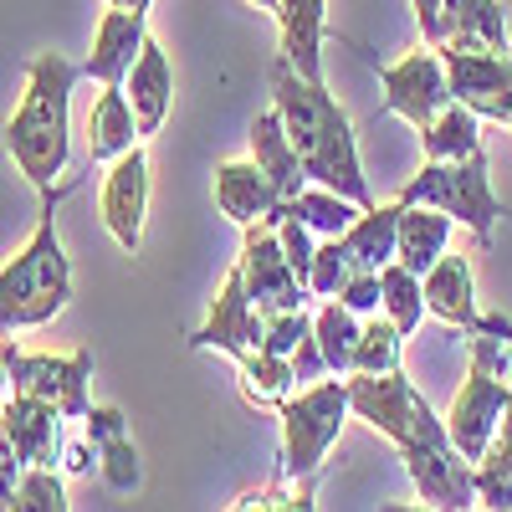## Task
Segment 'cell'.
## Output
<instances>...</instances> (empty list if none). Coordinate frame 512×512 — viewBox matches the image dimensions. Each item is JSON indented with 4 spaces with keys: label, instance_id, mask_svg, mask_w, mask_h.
Here are the masks:
<instances>
[{
    "label": "cell",
    "instance_id": "obj_1",
    "mask_svg": "<svg viewBox=\"0 0 512 512\" xmlns=\"http://www.w3.org/2000/svg\"><path fill=\"white\" fill-rule=\"evenodd\" d=\"M272 108L282 113V128L303 159V175L313 185H328L344 200H354L359 210L374 205L369 180H364V164H359V139H354V123L349 113L328 98L323 82L297 77V67L282 57L272 67Z\"/></svg>",
    "mask_w": 512,
    "mask_h": 512
},
{
    "label": "cell",
    "instance_id": "obj_2",
    "mask_svg": "<svg viewBox=\"0 0 512 512\" xmlns=\"http://www.w3.org/2000/svg\"><path fill=\"white\" fill-rule=\"evenodd\" d=\"M82 67H72L62 52H36L26 67V93L21 108L6 123V154L16 159V169L36 185L52 190L57 175L72 159V88H77Z\"/></svg>",
    "mask_w": 512,
    "mask_h": 512
},
{
    "label": "cell",
    "instance_id": "obj_3",
    "mask_svg": "<svg viewBox=\"0 0 512 512\" xmlns=\"http://www.w3.org/2000/svg\"><path fill=\"white\" fill-rule=\"evenodd\" d=\"M41 226L36 236L0 267V333H21L52 323L72 303V262L57 236V200L62 190H41Z\"/></svg>",
    "mask_w": 512,
    "mask_h": 512
},
{
    "label": "cell",
    "instance_id": "obj_4",
    "mask_svg": "<svg viewBox=\"0 0 512 512\" xmlns=\"http://www.w3.org/2000/svg\"><path fill=\"white\" fill-rule=\"evenodd\" d=\"M349 425V384L344 374H323L318 384H303L282 400V472L292 482H313L333 441Z\"/></svg>",
    "mask_w": 512,
    "mask_h": 512
},
{
    "label": "cell",
    "instance_id": "obj_5",
    "mask_svg": "<svg viewBox=\"0 0 512 512\" xmlns=\"http://www.w3.org/2000/svg\"><path fill=\"white\" fill-rule=\"evenodd\" d=\"M405 205H436L451 221H461L477 236V246L492 241L497 221H502V200L492 195L487 180V154H466V159H425V169L400 190Z\"/></svg>",
    "mask_w": 512,
    "mask_h": 512
},
{
    "label": "cell",
    "instance_id": "obj_6",
    "mask_svg": "<svg viewBox=\"0 0 512 512\" xmlns=\"http://www.w3.org/2000/svg\"><path fill=\"white\" fill-rule=\"evenodd\" d=\"M395 451H400V461H405V472H410L425 507H441V512L477 507V472H472V461L451 446L446 420L431 405H420L410 436Z\"/></svg>",
    "mask_w": 512,
    "mask_h": 512
},
{
    "label": "cell",
    "instance_id": "obj_7",
    "mask_svg": "<svg viewBox=\"0 0 512 512\" xmlns=\"http://www.w3.org/2000/svg\"><path fill=\"white\" fill-rule=\"evenodd\" d=\"M502 369H507V364H502L497 333L472 328V374H466L461 395H456V405H451V415H446L451 446L472 461V466L482 461V451H487V441H492V431H497L502 410L512 405V390H507Z\"/></svg>",
    "mask_w": 512,
    "mask_h": 512
},
{
    "label": "cell",
    "instance_id": "obj_8",
    "mask_svg": "<svg viewBox=\"0 0 512 512\" xmlns=\"http://www.w3.org/2000/svg\"><path fill=\"white\" fill-rule=\"evenodd\" d=\"M6 359L11 390L36 395L62 410V420H82L88 415V384H93V354L72 349V354H21L16 344H0Z\"/></svg>",
    "mask_w": 512,
    "mask_h": 512
},
{
    "label": "cell",
    "instance_id": "obj_9",
    "mask_svg": "<svg viewBox=\"0 0 512 512\" xmlns=\"http://www.w3.org/2000/svg\"><path fill=\"white\" fill-rule=\"evenodd\" d=\"M236 272H241V282H246V297H251L256 313H282V308H308V303H313L308 282L287 267L282 241H277V221H272V216L246 226Z\"/></svg>",
    "mask_w": 512,
    "mask_h": 512
},
{
    "label": "cell",
    "instance_id": "obj_10",
    "mask_svg": "<svg viewBox=\"0 0 512 512\" xmlns=\"http://www.w3.org/2000/svg\"><path fill=\"white\" fill-rule=\"evenodd\" d=\"M446 62L451 98L466 103L477 118H512V52H472V47H436Z\"/></svg>",
    "mask_w": 512,
    "mask_h": 512
},
{
    "label": "cell",
    "instance_id": "obj_11",
    "mask_svg": "<svg viewBox=\"0 0 512 512\" xmlns=\"http://www.w3.org/2000/svg\"><path fill=\"white\" fill-rule=\"evenodd\" d=\"M379 82H384V113L405 118L415 134L425 123H436V113L451 103V82H446V62L436 47L425 52H410L405 62H390L379 67Z\"/></svg>",
    "mask_w": 512,
    "mask_h": 512
},
{
    "label": "cell",
    "instance_id": "obj_12",
    "mask_svg": "<svg viewBox=\"0 0 512 512\" xmlns=\"http://www.w3.org/2000/svg\"><path fill=\"white\" fill-rule=\"evenodd\" d=\"M98 216L108 226V236L118 241L123 256H139L144 246V216H149V154L144 144H134L128 154H118L108 164V180L98 195Z\"/></svg>",
    "mask_w": 512,
    "mask_h": 512
},
{
    "label": "cell",
    "instance_id": "obj_13",
    "mask_svg": "<svg viewBox=\"0 0 512 512\" xmlns=\"http://www.w3.org/2000/svg\"><path fill=\"white\" fill-rule=\"evenodd\" d=\"M344 384H349V415L374 425V431L384 441H395V446L410 436V425H415L425 395L405 379V369H390V374H344Z\"/></svg>",
    "mask_w": 512,
    "mask_h": 512
},
{
    "label": "cell",
    "instance_id": "obj_14",
    "mask_svg": "<svg viewBox=\"0 0 512 512\" xmlns=\"http://www.w3.org/2000/svg\"><path fill=\"white\" fill-rule=\"evenodd\" d=\"M62 446V410L11 390V400L0 405V451H11L21 466H57Z\"/></svg>",
    "mask_w": 512,
    "mask_h": 512
},
{
    "label": "cell",
    "instance_id": "obj_15",
    "mask_svg": "<svg viewBox=\"0 0 512 512\" xmlns=\"http://www.w3.org/2000/svg\"><path fill=\"white\" fill-rule=\"evenodd\" d=\"M190 344H195V349H221V354H231L236 364H241L246 354L262 349V313L251 308L241 272H231V277H226L221 297L210 303V318L190 333Z\"/></svg>",
    "mask_w": 512,
    "mask_h": 512
},
{
    "label": "cell",
    "instance_id": "obj_16",
    "mask_svg": "<svg viewBox=\"0 0 512 512\" xmlns=\"http://www.w3.org/2000/svg\"><path fill=\"white\" fill-rule=\"evenodd\" d=\"M123 93H128V108H134L139 139H154L169 118V103H175V72H169V57H164L159 41L144 36L134 67L123 77Z\"/></svg>",
    "mask_w": 512,
    "mask_h": 512
},
{
    "label": "cell",
    "instance_id": "obj_17",
    "mask_svg": "<svg viewBox=\"0 0 512 512\" xmlns=\"http://www.w3.org/2000/svg\"><path fill=\"white\" fill-rule=\"evenodd\" d=\"M144 11H118L108 6L98 31H93V52L88 62H82V72H88L93 82H103V88H123V77L128 67H134L139 47H144Z\"/></svg>",
    "mask_w": 512,
    "mask_h": 512
},
{
    "label": "cell",
    "instance_id": "obj_18",
    "mask_svg": "<svg viewBox=\"0 0 512 512\" xmlns=\"http://www.w3.org/2000/svg\"><path fill=\"white\" fill-rule=\"evenodd\" d=\"M420 292H425V313L451 323V328H477V277H472V262L466 256H436V267L420 277Z\"/></svg>",
    "mask_w": 512,
    "mask_h": 512
},
{
    "label": "cell",
    "instance_id": "obj_19",
    "mask_svg": "<svg viewBox=\"0 0 512 512\" xmlns=\"http://www.w3.org/2000/svg\"><path fill=\"white\" fill-rule=\"evenodd\" d=\"M216 205H221L226 221H236L246 231L251 221H267L282 200H277L272 180L256 169V159H231V164L216 169Z\"/></svg>",
    "mask_w": 512,
    "mask_h": 512
},
{
    "label": "cell",
    "instance_id": "obj_20",
    "mask_svg": "<svg viewBox=\"0 0 512 512\" xmlns=\"http://www.w3.org/2000/svg\"><path fill=\"white\" fill-rule=\"evenodd\" d=\"M251 159H256V169L272 180V190H277V200H292L297 190L308 185V175H303V159H297V149H292V139H287V128H282V113L272 108V113H256L251 118Z\"/></svg>",
    "mask_w": 512,
    "mask_h": 512
},
{
    "label": "cell",
    "instance_id": "obj_21",
    "mask_svg": "<svg viewBox=\"0 0 512 512\" xmlns=\"http://www.w3.org/2000/svg\"><path fill=\"white\" fill-rule=\"evenodd\" d=\"M323 11L328 0H277V26H282V57L297 67V77L323 82Z\"/></svg>",
    "mask_w": 512,
    "mask_h": 512
},
{
    "label": "cell",
    "instance_id": "obj_22",
    "mask_svg": "<svg viewBox=\"0 0 512 512\" xmlns=\"http://www.w3.org/2000/svg\"><path fill=\"white\" fill-rule=\"evenodd\" d=\"M451 216L436 205H405L400 200V231H395V262L410 267V272H431L436 256H446V241H451Z\"/></svg>",
    "mask_w": 512,
    "mask_h": 512
},
{
    "label": "cell",
    "instance_id": "obj_23",
    "mask_svg": "<svg viewBox=\"0 0 512 512\" xmlns=\"http://www.w3.org/2000/svg\"><path fill=\"white\" fill-rule=\"evenodd\" d=\"M395 231H400V200L395 205H369L354 216V226L338 236L354 272H379L384 262H395Z\"/></svg>",
    "mask_w": 512,
    "mask_h": 512
},
{
    "label": "cell",
    "instance_id": "obj_24",
    "mask_svg": "<svg viewBox=\"0 0 512 512\" xmlns=\"http://www.w3.org/2000/svg\"><path fill=\"white\" fill-rule=\"evenodd\" d=\"M134 144H139V123H134V108H128V93L123 88H103L93 113H88V159L93 164H113Z\"/></svg>",
    "mask_w": 512,
    "mask_h": 512
},
{
    "label": "cell",
    "instance_id": "obj_25",
    "mask_svg": "<svg viewBox=\"0 0 512 512\" xmlns=\"http://www.w3.org/2000/svg\"><path fill=\"white\" fill-rule=\"evenodd\" d=\"M446 41L451 47H472V52H507L502 0H446Z\"/></svg>",
    "mask_w": 512,
    "mask_h": 512
},
{
    "label": "cell",
    "instance_id": "obj_26",
    "mask_svg": "<svg viewBox=\"0 0 512 512\" xmlns=\"http://www.w3.org/2000/svg\"><path fill=\"white\" fill-rule=\"evenodd\" d=\"M359 328H364V318H359L354 308H344L338 297H323V303L313 308V338H318V349H323L328 374H349V369H354Z\"/></svg>",
    "mask_w": 512,
    "mask_h": 512
},
{
    "label": "cell",
    "instance_id": "obj_27",
    "mask_svg": "<svg viewBox=\"0 0 512 512\" xmlns=\"http://www.w3.org/2000/svg\"><path fill=\"white\" fill-rule=\"evenodd\" d=\"M477 113L466 108V103H446L441 113H436V123H425L420 128V149H425V159H466V154H477L482 149V134H477Z\"/></svg>",
    "mask_w": 512,
    "mask_h": 512
},
{
    "label": "cell",
    "instance_id": "obj_28",
    "mask_svg": "<svg viewBox=\"0 0 512 512\" xmlns=\"http://www.w3.org/2000/svg\"><path fill=\"white\" fill-rule=\"evenodd\" d=\"M282 205H287L313 236H344V231L354 226V216H359L354 200H344V195L328 190V185H313V180L297 190L292 200H282Z\"/></svg>",
    "mask_w": 512,
    "mask_h": 512
},
{
    "label": "cell",
    "instance_id": "obj_29",
    "mask_svg": "<svg viewBox=\"0 0 512 512\" xmlns=\"http://www.w3.org/2000/svg\"><path fill=\"white\" fill-rule=\"evenodd\" d=\"M379 313L410 338V333L420 328V318H425L420 272H410V267H400V262H384V267H379Z\"/></svg>",
    "mask_w": 512,
    "mask_h": 512
},
{
    "label": "cell",
    "instance_id": "obj_30",
    "mask_svg": "<svg viewBox=\"0 0 512 512\" xmlns=\"http://www.w3.org/2000/svg\"><path fill=\"white\" fill-rule=\"evenodd\" d=\"M241 390L251 405H277L297 390V374H292V359L287 354H272V349H256L241 359Z\"/></svg>",
    "mask_w": 512,
    "mask_h": 512
},
{
    "label": "cell",
    "instance_id": "obj_31",
    "mask_svg": "<svg viewBox=\"0 0 512 512\" xmlns=\"http://www.w3.org/2000/svg\"><path fill=\"white\" fill-rule=\"evenodd\" d=\"M400 354H405V333H400L390 318L369 313L364 328H359L354 369H349V374H390V369H400Z\"/></svg>",
    "mask_w": 512,
    "mask_h": 512
},
{
    "label": "cell",
    "instance_id": "obj_32",
    "mask_svg": "<svg viewBox=\"0 0 512 512\" xmlns=\"http://www.w3.org/2000/svg\"><path fill=\"white\" fill-rule=\"evenodd\" d=\"M67 482L57 477V466H21V477L11 487L6 512H67Z\"/></svg>",
    "mask_w": 512,
    "mask_h": 512
},
{
    "label": "cell",
    "instance_id": "obj_33",
    "mask_svg": "<svg viewBox=\"0 0 512 512\" xmlns=\"http://www.w3.org/2000/svg\"><path fill=\"white\" fill-rule=\"evenodd\" d=\"M349 277H354V267H349L344 246H338V236H318L313 267H308V292H313V297H338Z\"/></svg>",
    "mask_w": 512,
    "mask_h": 512
},
{
    "label": "cell",
    "instance_id": "obj_34",
    "mask_svg": "<svg viewBox=\"0 0 512 512\" xmlns=\"http://www.w3.org/2000/svg\"><path fill=\"white\" fill-rule=\"evenodd\" d=\"M98 472H103V482H108L113 492H134V487L144 482V466H139V451H134V441H128V436H118V441L98 446Z\"/></svg>",
    "mask_w": 512,
    "mask_h": 512
},
{
    "label": "cell",
    "instance_id": "obj_35",
    "mask_svg": "<svg viewBox=\"0 0 512 512\" xmlns=\"http://www.w3.org/2000/svg\"><path fill=\"white\" fill-rule=\"evenodd\" d=\"M308 333H313V313H308V308L262 313V349H272V354H292Z\"/></svg>",
    "mask_w": 512,
    "mask_h": 512
},
{
    "label": "cell",
    "instance_id": "obj_36",
    "mask_svg": "<svg viewBox=\"0 0 512 512\" xmlns=\"http://www.w3.org/2000/svg\"><path fill=\"white\" fill-rule=\"evenodd\" d=\"M477 472H482V477L512 482V405L502 410L497 431H492V441H487V451H482V461H477Z\"/></svg>",
    "mask_w": 512,
    "mask_h": 512
},
{
    "label": "cell",
    "instance_id": "obj_37",
    "mask_svg": "<svg viewBox=\"0 0 512 512\" xmlns=\"http://www.w3.org/2000/svg\"><path fill=\"white\" fill-rule=\"evenodd\" d=\"M82 431H88L93 446H108L118 436H128V420L118 405H88V415H82Z\"/></svg>",
    "mask_w": 512,
    "mask_h": 512
},
{
    "label": "cell",
    "instance_id": "obj_38",
    "mask_svg": "<svg viewBox=\"0 0 512 512\" xmlns=\"http://www.w3.org/2000/svg\"><path fill=\"white\" fill-rule=\"evenodd\" d=\"M338 303L354 308L359 318L379 313V272H354V277L344 282V292H338Z\"/></svg>",
    "mask_w": 512,
    "mask_h": 512
},
{
    "label": "cell",
    "instance_id": "obj_39",
    "mask_svg": "<svg viewBox=\"0 0 512 512\" xmlns=\"http://www.w3.org/2000/svg\"><path fill=\"white\" fill-rule=\"evenodd\" d=\"M410 11L420 21L425 47H441V41H446V0H410Z\"/></svg>",
    "mask_w": 512,
    "mask_h": 512
},
{
    "label": "cell",
    "instance_id": "obj_40",
    "mask_svg": "<svg viewBox=\"0 0 512 512\" xmlns=\"http://www.w3.org/2000/svg\"><path fill=\"white\" fill-rule=\"evenodd\" d=\"M93 441L88 446H62V461H67V472H88V466H93Z\"/></svg>",
    "mask_w": 512,
    "mask_h": 512
},
{
    "label": "cell",
    "instance_id": "obj_41",
    "mask_svg": "<svg viewBox=\"0 0 512 512\" xmlns=\"http://www.w3.org/2000/svg\"><path fill=\"white\" fill-rule=\"evenodd\" d=\"M477 328H487V333H497V338H507V344H512V323L497 313V318H477Z\"/></svg>",
    "mask_w": 512,
    "mask_h": 512
},
{
    "label": "cell",
    "instance_id": "obj_42",
    "mask_svg": "<svg viewBox=\"0 0 512 512\" xmlns=\"http://www.w3.org/2000/svg\"><path fill=\"white\" fill-rule=\"evenodd\" d=\"M11 400V374H6V359H0V405Z\"/></svg>",
    "mask_w": 512,
    "mask_h": 512
},
{
    "label": "cell",
    "instance_id": "obj_43",
    "mask_svg": "<svg viewBox=\"0 0 512 512\" xmlns=\"http://www.w3.org/2000/svg\"><path fill=\"white\" fill-rule=\"evenodd\" d=\"M108 6H118V11H149V0H108Z\"/></svg>",
    "mask_w": 512,
    "mask_h": 512
},
{
    "label": "cell",
    "instance_id": "obj_44",
    "mask_svg": "<svg viewBox=\"0 0 512 512\" xmlns=\"http://www.w3.org/2000/svg\"><path fill=\"white\" fill-rule=\"evenodd\" d=\"M246 6H256V11H272V16H277V0H246Z\"/></svg>",
    "mask_w": 512,
    "mask_h": 512
},
{
    "label": "cell",
    "instance_id": "obj_45",
    "mask_svg": "<svg viewBox=\"0 0 512 512\" xmlns=\"http://www.w3.org/2000/svg\"><path fill=\"white\" fill-rule=\"evenodd\" d=\"M507 128H512V118H507Z\"/></svg>",
    "mask_w": 512,
    "mask_h": 512
}]
</instances>
